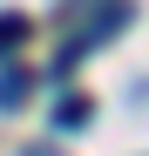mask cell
<instances>
[{
    "label": "cell",
    "mask_w": 149,
    "mask_h": 156,
    "mask_svg": "<svg viewBox=\"0 0 149 156\" xmlns=\"http://www.w3.org/2000/svg\"><path fill=\"white\" fill-rule=\"evenodd\" d=\"M20 41H27V14H0V55H14Z\"/></svg>",
    "instance_id": "obj_3"
},
{
    "label": "cell",
    "mask_w": 149,
    "mask_h": 156,
    "mask_svg": "<svg viewBox=\"0 0 149 156\" xmlns=\"http://www.w3.org/2000/svg\"><path fill=\"white\" fill-rule=\"evenodd\" d=\"M88 115H95V102H88V95H61V102H54V122H61V129L88 122Z\"/></svg>",
    "instance_id": "obj_2"
},
{
    "label": "cell",
    "mask_w": 149,
    "mask_h": 156,
    "mask_svg": "<svg viewBox=\"0 0 149 156\" xmlns=\"http://www.w3.org/2000/svg\"><path fill=\"white\" fill-rule=\"evenodd\" d=\"M27 156H61V149H54V143H41V149H27Z\"/></svg>",
    "instance_id": "obj_4"
},
{
    "label": "cell",
    "mask_w": 149,
    "mask_h": 156,
    "mask_svg": "<svg viewBox=\"0 0 149 156\" xmlns=\"http://www.w3.org/2000/svg\"><path fill=\"white\" fill-rule=\"evenodd\" d=\"M27 95H34V82H27L20 68H7V75H0V109H20Z\"/></svg>",
    "instance_id": "obj_1"
}]
</instances>
